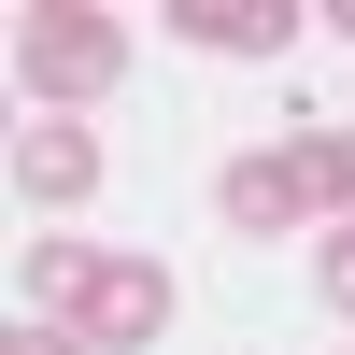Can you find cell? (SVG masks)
<instances>
[{
    "mask_svg": "<svg viewBox=\"0 0 355 355\" xmlns=\"http://www.w3.org/2000/svg\"><path fill=\"white\" fill-rule=\"evenodd\" d=\"M28 284H43V313L85 355H142L171 327V270L157 256H114V242H28Z\"/></svg>",
    "mask_w": 355,
    "mask_h": 355,
    "instance_id": "cell-1",
    "label": "cell"
},
{
    "mask_svg": "<svg viewBox=\"0 0 355 355\" xmlns=\"http://www.w3.org/2000/svg\"><path fill=\"white\" fill-rule=\"evenodd\" d=\"M15 71H28L43 114H85L114 71H128V15H114V0H28L15 15Z\"/></svg>",
    "mask_w": 355,
    "mask_h": 355,
    "instance_id": "cell-2",
    "label": "cell"
},
{
    "mask_svg": "<svg viewBox=\"0 0 355 355\" xmlns=\"http://www.w3.org/2000/svg\"><path fill=\"white\" fill-rule=\"evenodd\" d=\"M15 199H43V214L100 199V142H85V114H28V128H15Z\"/></svg>",
    "mask_w": 355,
    "mask_h": 355,
    "instance_id": "cell-3",
    "label": "cell"
},
{
    "mask_svg": "<svg viewBox=\"0 0 355 355\" xmlns=\"http://www.w3.org/2000/svg\"><path fill=\"white\" fill-rule=\"evenodd\" d=\"M214 199H227V227H256V242H270V227H299V214H313V171H299V142H270V157H242Z\"/></svg>",
    "mask_w": 355,
    "mask_h": 355,
    "instance_id": "cell-4",
    "label": "cell"
},
{
    "mask_svg": "<svg viewBox=\"0 0 355 355\" xmlns=\"http://www.w3.org/2000/svg\"><path fill=\"white\" fill-rule=\"evenodd\" d=\"M157 28H185V43H214V57H270L299 15H284V0H171Z\"/></svg>",
    "mask_w": 355,
    "mask_h": 355,
    "instance_id": "cell-5",
    "label": "cell"
},
{
    "mask_svg": "<svg viewBox=\"0 0 355 355\" xmlns=\"http://www.w3.org/2000/svg\"><path fill=\"white\" fill-rule=\"evenodd\" d=\"M299 171H313V214L355 227V128H299Z\"/></svg>",
    "mask_w": 355,
    "mask_h": 355,
    "instance_id": "cell-6",
    "label": "cell"
},
{
    "mask_svg": "<svg viewBox=\"0 0 355 355\" xmlns=\"http://www.w3.org/2000/svg\"><path fill=\"white\" fill-rule=\"evenodd\" d=\"M0 355H85V341L57 327V313H15V341H0Z\"/></svg>",
    "mask_w": 355,
    "mask_h": 355,
    "instance_id": "cell-7",
    "label": "cell"
},
{
    "mask_svg": "<svg viewBox=\"0 0 355 355\" xmlns=\"http://www.w3.org/2000/svg\"><path fill=\"white\" fill-rule=\"evenodd\" d=\"M313 270H327V299L355 313V227H327V256H313Z\"/></svg>",
    "mask_w": 355,
    "mask_h": 355,
    "instance_id": "cell-8",
    "label": "cell"
}]
</instances>
